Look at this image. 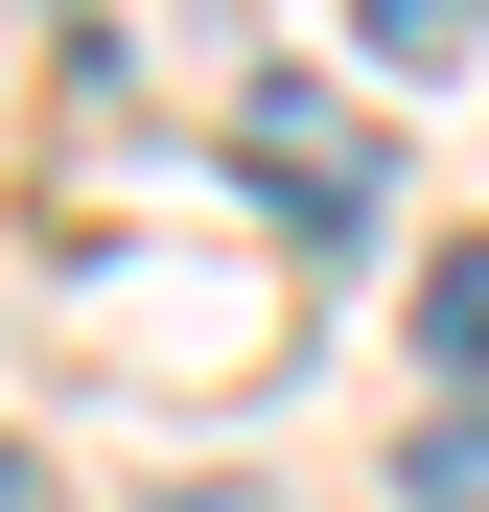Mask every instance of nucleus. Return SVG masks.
I'll list each match as a JSON object with an SVG mask.
<instances>
[{
	"instance_id": "f257e3e1",
	"label": "nucleus",
	"mask_w": 489,
	"mask_h": 512,
	"mask_svg": "<svg viewBox=\"0 0 489 512\" xmlns=\"http://www.w3.org/2000/svg\"><path fill=\"white\" fill-rule=\"evenodd\" d=\"M233 163H257V187L326 233V210H373V163H396V140H373L350 94H326V70H257V94H233Z\"/></svg>"
},
{
	"instance_id": "f03ea898",
	"label": "nucleus",
	"mask_w": 489,
	"mask_h": 512,
	"mask_svg": "<svg viewBox=\"0 0 489 512\" xmlns=\"http://www.w3.org/2000/svg\"><path fill=\"white\" fill-rule=\"evenodd\" d=\"M350 24H373V70H466V47H489V0H350Z\"/></svg>"
},
{
	"instance_id": "7ed1b4c3",
	"label": "nucleus",
	"mask_w": 489,
	"mask_h": 512,
	"mask_svg": "<svg viewBox=\"0 0 489 512\" xmlns=\"http://www.w3.org/2000/svg\"><path fill=\"white\" fill-rule=\"evenodd\" d=\"M420 350H443V373H489V233H466L443 280H420Z\"/></svg>"
},
{
	"instance_id": "20e7f679",
	"label": "nucleus",
	"mask_w": 489,
	"mask_h": 512,
	"mask_svg": "<svg viewBox=\"0 0 489 512\" xmlns=\"http://www.w3.org/2000/svg\"><path fill=\"white\" fill-rule=\"evenodd\" d=\"M420 512H489V396H466V419H420Z\"/></svg>"
},
{
	"instance_id": "39448f33",
	"label": "nucleus",
	"mask_w": 489,
	"mask_h": 512,
	"mask_svg": "<svg viewBox=\"0 0 489 512\" xmlns=\"http://www.w3.org/2000/svg\"><path fill=\"white\" fill-rule=\"evenodd\" d=\"M0 512H24V443H0Z\"/></svg>"
}]
</instances>
